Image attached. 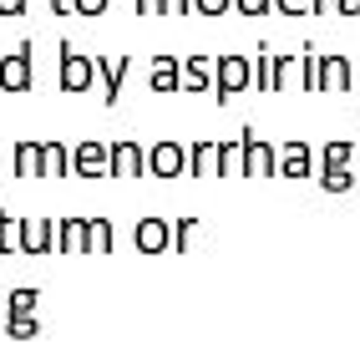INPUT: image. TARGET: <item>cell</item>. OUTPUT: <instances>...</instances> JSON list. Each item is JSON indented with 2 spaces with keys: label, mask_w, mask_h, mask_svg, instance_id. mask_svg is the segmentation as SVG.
<instances>
[{
  "label": "cell",
  "mask_w": 360,
  "mask_h": 350,
  "mask_svg": "<svg viewBox=\"0 0 360 350\" xmlns=\"http://www.w3.org/2000/svg\"><path fill=\"white\" fill-rule=\"evenodd\" d=\"M56 254H91V219H56Z\"/></svg>",
  "instance_id": "obj_10"
},
{
  "label": "cell",
  "mask_w": 360,
  "mask_h": 350,
  "mask_svg": "<svg viewBox=\"0 0 360 350\" xmlns=\"http://www.w3.org/2000/svg\"><path fill=\"white\" fill-rule=\"evenodd\" d=\"M148 86L158 91V97H167V91H183V56H153Z\"/></svg>",
  "instance_id": "obj_12"
},
{
  "label": "cell",
  "mask_w": 360,
  "mask_h": 350,
  "mask_svg": "<svg viewBox=\"0 0 360 350\" xmlns=\"http://www.w3.org/2000/svg\"><path fill=\"white\" fill-rule=\"evenodd\" d=\"M41 178H71V148L56 137L41 143Z\"/></svg>",
  "instance_id": "obj_14"
},
{
  "label": "cell",
  "mask_w": 360,
  "mask_h": 350,
  "mask_svg": "<svg viewBox=\"0 0 360 350\" xmlns=\"http://www.w3.org/2000/svg\"><path fill=\"white\" fill-rule=\"evenodd\" d=\"M320 77H325L330 86H340V82H345V61H335V56H330V61H325V72H320Z\"/></svg>",
  "instance_id": "obj_27"
},
{
  "label": "cell",
  "mask_w": 360,
  "mask_h": 350,
  "mask_svg": "<svg viewBox=\"0 0 360 350\" xmlns=\"http://www.w3.org/2000/svg\"><path fill=\"white\" fill-rule=\"evenodd\" d=\"M36 86V41H20L11 56H0V91H31Z\"/></svg>",
  "instance_id": "obj_3"
},
{
  "label": "cell",
  "mask_w": 360,
  "mask_h": 350,
  "mask_svg": "<svg viewBox=\"0 0 360 350\" xmlns=\"http://www.w3.org/2000/svg\"><path fill=\"white\" fill-rule=\"evenodd\" d=\"M0 254H20V219H11L6 208H0Z\"/></svg>",
  "instance_id": "obj_21"
},
{
  "label": "cell",
  "mask_w": 360,
  "mask_h": 350,
  "mask_svg": "<svg viewBox=\"0 0 360 350\" xmlns=\"http://www.w3.org/2000/svg\"><path fill=\"white\" fill-rule=\"evenodd\" d=\"M36 299H41L36 285H20V290L6 294V310H11V315H36Z\"/></svg>",
  "instance_id": "obj_19"
},
{
  "label": "cell",
  "mask_w": 360,
  "mask_h": 350,
  "mask_svg": "<svg viewBox=\"0 0 360 350\" xmlns=\"http://www.w3.org/2000/svg\"><path fill=\"white\" fill-rule=\"evenodd\" d=\"M137 15H167V0H132Z\"/></svg>",
  "instance_id": "obj_28"
},
{
  "label": "cell",
  "mask_w": 360,
  "mask_h": 350,
  "mask_svg": "<svg viewBox=\"0 0 360 350\" xmlns=\"http://www.w3.org/2000/svg\"><path fill=\"white\" fill-rule=\"evenodd\" d=\"M188 178H219V143L213 137L188 143Z\"/></svg>",
  "instance_id": "obj_13"
},
{
  "label": "cell",
  "mask_w": 360,
  "mask_h": 350,
  "mask_svg": "<svg viewBox=\"0 0 360 350\" xmlns=\"http://www.w3.org/2000/svg\"><path fill=\"white\" fill-rule=\"evenodd\" d=\"M71 178H112V143L82 137V143L71 148Z\"/></svg>",
  "instance_id": "obj_4"
},
{
  "label": "cell",
  "mask_w": 360,
  "mask_h": 350,
  "mask_svg": "<svg viewBox=\"0 0 360 350\" xmlns=\"http://www.w3.org/2000/svg\"><path fill=\"white\" fill-rule=\"evenodd\" d=\"M56 51H61V56H56V86H61V91L82 97V91H91V86H97V56L77 51L71 41H61Z\"/></svg>",
  "instance_id": "obj_1"
},
{
  "label": "cell",
  "mask_w": 360,
  "mask_h": 350,
  "mask_svg": "<svg viewBox=\"0 0 360 350\" xmlns=\"http://www.w3.org/2000/svg\"><path fill=\"white\" fill-rule=\"evenodd\" d=\"M233 6L244 11V15H264V11H269V0H233Z\"/></svg>",
  "instance_id": "obj_29"
},
{
  "label": "cell",
  "mask_w": 360,
  "mask_h": 350,
  "mask_svg": "<svg viewBox=\"0 0 360 350\" xmlns=\"http://www.w3.org/2000/svg\"><path fill=\"white\" fill-rule=\"evenodd\" d=\"M188 173V148L162 137V143L148 148V178H183Z\"/></svg>",
  "instance_id": "obj_6"
},
{
  "label": "cell",
  "mask_w": 360,
  "mask_h": 350,
  "mask_svg": "<svg viewBox=\"0 0 360 350\" xmlns=\"http://www.w3.org/2000/svg\"><path fill=\"white\" fill-rule=\"evenodd\" d=\"M112 178H148V148L132 143V137H117L112 143Z\"/></svg>",
  "instance_id": "obj_7"
},
{
  "label": "cell",
  "mask_w": 360,
  "mask_h": 350,
  "mask_svg": "<svg viewBox=\"0 0 360 350\" xmlns=\"http://www.w3.org/2000/svg\"><path fill=\"white\" fill-rule=\"evenodd\" d=\"M6 315H11V310H6V294H0V330H6Z\"/></svg>",
  "instance_id": "obj_34"
},
{
  "label": "cell",
  "mask_w": 360,
  "mask_h": 350,
  "mask_svg": "<svg viewBox=\"0 0 360 350\" xmlns=\"http://www.w3.org/2000/svg\"><path fill=\"white\" fill-rule=\"evenodd\" d=\"M127 72H132V56H97V82H102V102L107 107H117Z\"/></svg>",
  "instance_id": "obj_9"
},
{
  "label": "cell",
  "mask_w": 360,
  "mask_h": 350,
  "mask_svg": "<svg viewBox=\"0 0 360 350\" xmlns=\"http://www.w3.org/2000/svg\"><path fill=\"white\" fill-rule=\"evenodd\" d=\"M117 249V228L112 219H91V254H112Z\"/></svg>",
  "instance_id": "obj_22"
},
{
  "label": "cell",
  "mask_w": 360,
  "mask_h": 350,
  "mask_svg": "<svg viewBox=\"0 0 360 350\" xmlns=\"http://www.w3.org/2000/svg\"><path fill=\"white\" fill-rule=\"evenodd\" d=\"M107 6H112V0H71L77 15H107Z\"/></svg>",
  "instance_id": "obj_25"
},
{
  "label": "cell",
  "mask_w": 360,
  "mask_h": 350,
  "mask_svg": "<svg viewBox=\"0 0 360 350\" xmlns=\"http://www.w3.org/2000/svg\"><path fill=\"white\" fill-rule=\"evenodd\" d=\"M167 15H193V0H167Z\"/></svg>",
  "instance_id": "obj_30"
},
{
  "label": "cell",
  "mask_w": 360,
  "mask_h": 350,
  "mask_svg": "<svg viewBox=\"0 0 360 350\" xmlns=\"http://www.w3.org/2000/svg\"><path fill=\"white\" fill-rule=\"evenodd\" d=\"M6 335L11 340H36L41 335V315H6Z\"/></svg>",
  "instance_id": "obj_20"
},
{
  "label": "cell",
  "mask_w": 360,
  "mask_h": 350,
  "mask_svg": "<svg viewBox=\"0 0 360 350\" xmlns=\"http://www.w3.org/2000/svg\"><path fill=\"white\" fill-rule=\"evenodd\" d=\"M229 6H233V0H193V11H198V15H224Z\"/></svg>",
  "instance_id": "obj_26"
},
{
  "label": "cell",
  "mask_w": 360,
  "mask_h": 350,
  "mask_svg": "<svg viewBox=\"0 0 360 350\" xmlns=\"http://www.w3.org/2000/svg\"><path fill=\"white\" fill-rule=\"evenodd\" d=\"M254 82H259V86H274V56H269V51L254 56Z\"/></svg>",
  "instance_id": "obj_24"
},
{
  "label": "cell",
  "mask_w": 360,
  "mask_h": 350,
  "mask_svg": "<svg viewBox=\"0 0 360 350\" xmlns=\"http://www.w3.org/2000/svg\"><path fill=\"white\" fill-rule=\"evenodd\" d=\"M11 168H15V178H41V143L36 137H20L11 148Z\"/></svg>",
  "instance_id": "obj_16"
},
{
  "label": "cell",
  "mask_w": 360,
  "mask_h": 350,
  "mask_svg": "<svg viewBox=\"0 0 360 350\" xmlns=\"http://www.w3.org/2000/svg\"><path fill=\"white\" fill-rule=\"evenodd\" d=\"M238 137H244V178H269V173H274V162H279L274 148H269V143H259L249 127L238 132Z\"/></svg>",
  "instance_id": "obj_11"
},
{
  "label": "cell",
  "mask_w": 360,
  "mask_h": 350,
  "mask_svg": "<svg viewBox=\"0 0 360 350\" xmlns=\"http://www.w3.org/2000/svg\"><path fill=\"white\" fill-rule=\"evenodd\" d=\"M132 244H137V254H148V259L173 254V219H137Z\"/></svg>",
  "instance_id": "obj_5"
},
{
  "label": "cell",
  "mask_w": 360,
  "mask_h": 350,
  "mask_svg": "<svg viewBox=\"0 0 360 350\" xmlns=\"http://www.w3.org/2000/svg\"><path fill=\"white\" fill-rule=\"evenodd\" d=\"M20 254H56V219H20Z\"/></svg>",
  "instance_id": "obj_8"
},
{
  "label": "cell",
  "mask_w": 360,
  "mask_h": 350,
  "mask_svg": "<svg viewBox=\"0 0 360 350\" xmlns=\"http://www.w3.org/2000/svg\"><path fill=\"white\" fill-rule=\"evenodd\" d=\"M0 15H26V0H0Z\"/></svg>",
  "instance_id": "obj_31"
},
{
  "label": "cell",
  "mask_w": 360,
  "mask_h": 350,
  "mask_svg": "<svg viewBox=\"0 0 360 350\" xmlns=\"http://www.w3.org/2000/svg\"><path fill=\"white\" fill-rule=\"evenodd\" d=\"M233 173H244V137L219 143V178H233Z\"/></svg>",
  "instance_id": "obj_17"
},
{
  "label": "cell",
  "mask_w": 360,
  "mask_h": 350,
  "mask_svg": "<svg viewBox=\"0 0 360 350\" xmlns=\"http://www.w3.org/2000/svg\"><path fill=\"white\" fill-rule=\"evenodd\" d=\"M51 11L56 15H77V11H71V0H51Z\"/></svg>",
  "instance_id": "obj_33"
},
{
  "label": "cell",
  "mask_w": 360,
  "mask_h": 350,
  "mask_svg": "<svg viewBox=\"0 0 360 350\" xmlns=\"http://www.w3.org/2000/svg\"><path fill=\"white\" fill-rule=\"evenodd\" d=\"M183 91H213V56H183Z\"/></svg>",
  "instance_id": "obj_15"
},
{
  "label": "cell",
  "mask_w": 360,
  "mask_h": 350,
  "mask_svg": "<svg viewBox=\"0 0 360 350\" xmlns=\"http://www.w3.org/2000/svg\"><path fill=\"white\" fill-rule=\"evenodd\" d=\"M198 239V219H173V254H183Z\"/></svg>",
  "instance_id": "obj_23"
},
{
  "label": "cell",
  "mask_w": 360,
  "mask_h": 350,
  "mask_svg": "<svg viewBox=\"0 0 360 350\" xmlns=\"http://www.w3.org/2000/svg\"><path fill=\"white\" fill-rule=\"evenodd\" d=\"M249 82H254L249 56H213V102H233Z\"/></svg>",
  "instance_id": "obj_2"
},
{
  "label": "cell",
  "mask_w": 360,
  "mask_h": 350,
  "mask_svg": "<svg viewBox=\"0 0 360 350\" xmlns=\"http://www.w3.org/2000/svg\"><path fill=\"white\" fill-rule=\"evenodd\" d=\"M279 11H290V15H300V11H304V0H279Z\"/></svg>",
  "instance_id": "obj_32"
},
{
  "label": "cell",
  "mask_w": 360,
  "mask_h": 350,
  "mask_svg": "<svg viewBox=\"0 0 360 350\" xmlns=\"http://www.w3.org/2000/svg\"><path fill=\"white\" fill-rule=\"evenodd\" d=\"M279 168H284V178H304L309 173V148L304 143H290L284 157H279Z\"/></svg>",
  "instance_id": "obj_18"
}]
</instances>
